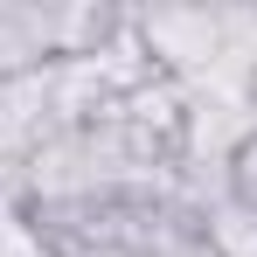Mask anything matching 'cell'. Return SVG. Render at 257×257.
<instances>
[{
	"mask_svg": "<svg viewBox=\"0 0 257 257\" xmlns=\"http://www.w3.org/2000/svg\"><path fill=\"white\" fill-rule=\"evenodd\" d=\"M42 139H56V118H49V70L42 77L0 84V174H21L35 160Z\"/></svg>",
	"mask_w": 257,
	"mask_h": 257,
	"instance_id": "1",
	"label": "cell"
},
{
	"mask_svg": "<svg viewBox=\"0 0 257 257\" xmlns=\"http://www.w3.org/2000/svg\"><path fill=\"white\" fill-rule=\"evenodd\" d=\"M125 21L132 7H111V0H63V7H49V49H56V63H97L125 35Z\"/></svg>",
	"mask_w": 257,
	"mask_h": 257,
	"instance_id": "2",
	"label": "cell"
},
{
	"mask_svg": "<svg viewBox=\"0 0 257 257\" xmlns=\"http://www.w3.org/2000/svg\"><path fill=\"white\" fill-rule=\"evenodd\" d=\"M49 63H56V49H49V7H35V0H0V84L42 77Z\"/></svg>",
	"mask_w": 257,
	"mask_h": 257,
	"instance_id": "3",
	"label": "cell"
},
{
	"mask_svg": "<svg viewBox=\"0 0 257 257\" xmlns=\"http://www.w3.org/2000/svg\"><path fill=\"white\" fill-rule=\"evenodd\" d=\"M195 236H202V257H257V209L215 195V202H202Z\"/></svg>",
	"mask_w": 257,
	"mask_h": 257,
	"instance_id": "4",
	"label": "cell"
},
{
	"mask_svg": "<svg viewBox=\"0 0 257 257\" xmlns=\"http://www.w3.org/2000/svg\"><path fill=\"white\" fill-rule=\"evenodd\" d=\"M222 195L243 202V209H257V125H243L236 146L222 153Z\"/></svg>",
	"mask_w": 257,
	"mask_h": 257,
	"instance_id": "5",
	"label": "cell"
}]
</instances>
